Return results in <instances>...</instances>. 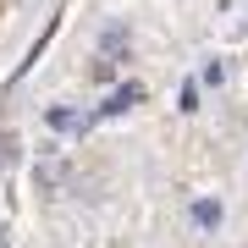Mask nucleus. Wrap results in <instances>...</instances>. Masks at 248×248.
<instances>
[{
    "label": "nucleus",
    "mask_w": 248,
    "mask_h": 248,
    "mask_svg": "<svg viewBox=\"0 0 248 248\" xmlns=\"http://www.w3.org/2000/svg\"><path fill=\"white\" fill-rule=\"evenodd\" d=\"M127 105H138V83H127L122 94H110V99H105V116H110V110H127Z\"/></svg>",
    "instance_id": "4"
},
{
    "label": "nucleus",
    "mask_w": 248,
    "mask_h": 248,
    "mask_svg": "<svg viewBox=\"0 0 248 248\" xmlns=\"http://www.w3.org/2000/svg\"><path fill=\"white\" fill-rule=\"evenodd\" d=\"M0 248H11V232H6V226H0Z\"/></svg>",
    "instance_id": "7"
},
{
    "label": "nucleus",
    "mask_w": 248,
    "mask_h": 248,
    "mask_svg": "<svg viewBox=\"0 0 248 248\" xmlns=\"http://www.w3.org/2000/svg\"><path fill=\"white\" fill-rule=\"evenodd\" d=\"M204 83H210V89H221V83H226V66L210 61V66H204Z\"/></svg>",
    "instance_id": "6"
},
{
    "label": "nucleus",
    "mask_w": 248,
    "mask_h": 248,
    "mask_svg": "<svg viewBox=\"0 0 248 248\" xmlns=\"http://www.w3.org/2000/svg\"><path fill=\"white\" fill-rule=\"evenodd\" d=\"M187 215H193V226H199V232L221 226V199H193V210H187Z\"/></svg>",
    "instance_id": "1"
},
{
    "label": "nucleus",
    "mask_w": 248,
    "mask_h": 248,
    "mask_svg": "<svg viewBox=\"0 0 248 248\" xmlns=\"http://www.w3.org/2000/svg\"><path fill=\"white\" fill-rule=\"evenodd\" d=\"M11 160H17V138L0 133V171H11Z\"/></svg>",
    "instance_id": "5"
},
{
    "label": "nucleus",
    "mask_w": 248,
    "mask_h": 248,
    "mask_svg": "<svg viewBox=\"0 0 248 248\" xmlns=\"http://www.w3.org/2000/svg\"><path fill=\"white\" fill-rule=\"evenodd\" d=\"M50 127H55V133H78V127H89V116H78V110H50Z\"/></svg>",
    "instance_id": "3"
},
{
    "label": "nucleus",
    "mask_w": 248,
    "mask_h": 248,
    "mask_svg": "<svg viewBox=\"0 0 248 248\" xmlns=\"http://www.w3.org/2000/svg\"><path fill=\"white\" fill-rule=\"evenodd\" d=\"M99 50H105V61L127 55V28H122V22H110V28H105V39H99Z\"/></svg>",
    "instance_id": "2"
}]
</instances>
